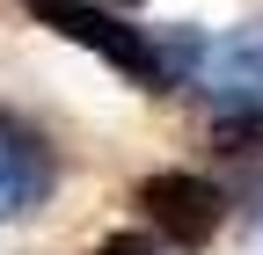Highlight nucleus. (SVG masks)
Segmentation results:
<instances>
[{
  "mask_svg": "<svg viewBox=\"0 0 263 255\" xmlns=\"http://www.w3.org/2000/svg\"><path fill=\"white\" fill-rule=\"evenodd\" d=\"M29 8H37L44 29L88 44L95 58H110L124 80H139V88H168V80H176V58L161 51L146 29H132L124 15H103V8H88V0H29Z\"/></svg>",
  "mask_w": 263,
  "mask_h": 255,
  "instance_id": "nucleus-1",
  "label": "nucleus"
},
{
  "mask_svg": "<svg viewBox=\"0 0 263 255\" xmlns=\"http://www.w3.org/2000/svg\"><path fill=\"white\" fill-rule=\"evenodd\" d=\"M197 88L227 110L219 132H249V124H263V22L227 29L219 44H205V58H197Z\"/></svg>",
  "mask_w": 263,
  "mask_h": 255,
  "instance_id": "nucleus-2",
  "label": "nucleus"
},
{
  "mask_svg": "<svg viewBox=\"0 0 263 255\" xmlns=\"http://www.w3.org/2000/svg\"><path fill=\"white\" fill-rule=\"evenodd\" d=\"M139 211L154 219L168 241H183V248H205L212 233H219V219H227V197L205 182V175H183V168H168V175H146L139 182Z\"/></svg>",
  "mask_w": 263,
  "mask_h": 255,
  "instance_id": "nucleus-3",
  "label": "nucleus"
},
{
  "mask_svg": "<svg viewBox=\"0 0 263 255\" xmlns=\"http://www.w3.org/2000/svg\"><path fill=\"white\" fill-rule=\"evenodd\" d=\"M44 182H51V161H44L29 139L0 132V219H15L22 204H37V197H44Z\"/></svg>",
  "mask_w": 263,
  "mask_h": 255,
  "instance_id": "nucleus-4",
  "label": "nucleus"
},
{
  "mask_svg": "<svg viewBox=\"0 0 263 255\" xmlns=\"http://www.w3.org/2000/svg\"><path fill=\"white\" fill-rule=\"evenodd\" d=\"M95 255H154V248H146V241H139V233H110V241H103V248H95Z\"/></svg>",
  "mask_w": 263,
  "mask_h": 255,
  "instance_id": "nucleus-5",
  "label": "nucleus"
}]
</instances>
